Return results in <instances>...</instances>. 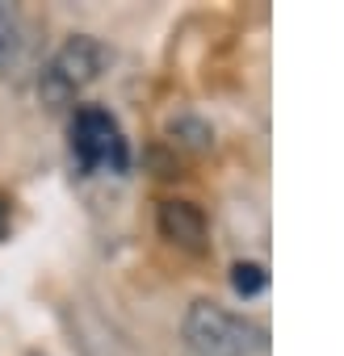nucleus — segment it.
<instances>
[{
    "instance_id": "obj_6",
    "label": "nucleus",
    "mask_w": 344,
    "mask_h": 356,
    "mask_svg": "<svg viewBox=\"0 0 344 356\" xmlns=\"http://www.w3.org/2000/svg\"><path fill=\"white\" fill-rule=\"evenodd\" d=\"M17 51H22V17H17L13 5H5V0H0V67L13 63Z\"/></svg>"
},
{
    "instance_id": "obj_5",
    "label": "nucleus",
    "mask_w": 344,
    "mask_h": 356,
    "mask_svg": "<svg viewBox=\"0 0 344 356\" xmlns=\"http://www.w3.org/2000/svg\"><path fill=\"white\" fill-rule=\"evenodd\" d=\"M231 289H235L240 298H260V293L269 289V273H265V264H256V260H240V264L231 268Z\"/></svg>"
},
{
    "instance_id": "obj_7",
    "label": "nucleus",
    "mask_w": 344,
    "mask_h": 356,
    "mask_svg": "<svg viewBox=\"0 0 344 356\" xmlns=\"http://www.w3.org/2000/svg\"><path fill=\"white\" fill-rule=\"evenodd\" d=\"M9 227H13V202H9L5 193H0V239L9 235Z\"/></svg>"
},
{
    "instance_id": "obj_1",
    "label": "nucleus",
    "mask_w": 344,
    "mask_h": 356,
    "mask_svg": "<svg viewBox=\"0 0 344 356\" xmlns=\"http://www.w3.org/2000/svg\"><path fill=\"white\" fill-rule=\"evenodd\" d=\"M181 339L194 356H260L269 343V331L256 318L235 314V310L202 298L185 310Z\"/></svg>"
},
{
    "instance_id": "obj_2",
    "label": "nucleus",
    "mask_w": 344,
    "mask_h": 356,
    "mask_svg": "<svg viewBox=\"0 0 344 356\" xmlns=\"http://www.w3.org/2000/svg\"><path fill=\"white\" fill-rule=\"evenodd\" d=\"M72 159L80 172H130V143L118 126V118L101 105H80L72 118Z\"/></svg>"
},
{
    "instance_id": "obj_4",
    "label": "nucleus",
    "mask_w": 344,
    "mask_h": 356,
    "mask_svg": "<svg viewBox=\"0 0 344 356\" xmlns=\"http://www.w3.org/2000/svg\"><path fill=\"white\" fill-rule=\"evenodd\" d=\"M155 227H159V235L168 243H177L185 252H202L206 235H210V222H206L202 206H194V202H164Z\"/></svg>"
},
{
    "instance_id": "obj_3",
    "label": "nucleus",
    "mask_w": 344,
    "mask_h": 356,
    "mask_svg": "<svg viewBox=\"0 0 344 356\" xmlns=\"http://www.w3.org/2000/svg\"><path fill=\"white\" fill-rule=\"evenodd\" d=\"M105 63H109V51H105L97 38H88V34L68 38V42L51 55V63H47V72H42V80H38V97H42L51 109H59V105L76 101V97L105 72Z\"/></svg>"
}]
</instances>
